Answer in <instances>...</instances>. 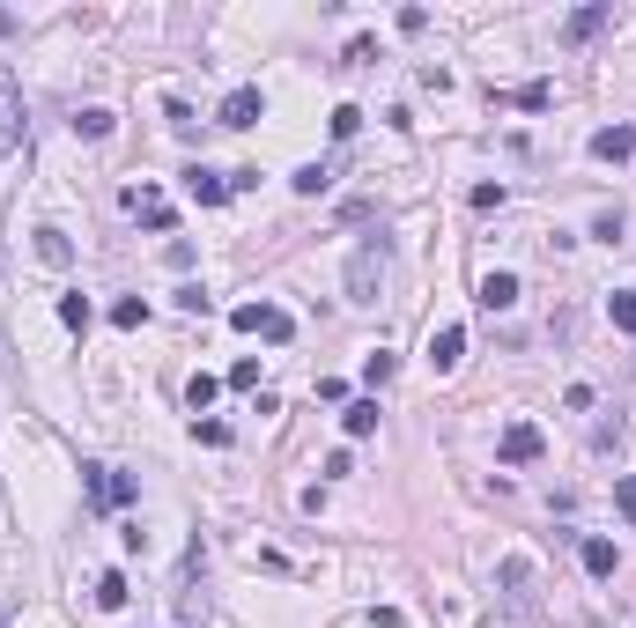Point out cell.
Here are the masks:
<instances>
[{"instance_id": "5bb4252c", "label": "cell", "mask_w": 636, "mask_h": 628, "mask_svg": "<svg viewBox=\"0 0 636 628\" xmlns=\"http://www.w3.org/2000/svg\"><path fill=\"white\" fill-rule=\"evenodd\" d=\"M607 23H614V8H607V0H592V8H577L563 23V37H570V45H585V37H600Z\"/></svg>"}, {"instance_id": "30bf717a", "label": "cell", "mask_w": 636, "mask_h": 628, "mask_svg": "<svg viewBox=\"0 0 636 628\" xmlns=\"http://www.w3.org/2000/svg\"><path fill=\"white\" fill-rule=\"evenodd\" d=\"M185 193H193L200 207H222V200H230V178L208 170V163H193V170H185Z\"/></svg>"}, {"instance_id": "9a60e30c", "label": "cell", "mask_w": 636, "mask_h": 628, "mask_svg": "<svg viewBox=\"0 0 636 628\" xmlns=\"http://www.w3.org/2000/svg\"><path fill=\"white\" fill-rule=\"evenodd\" d=\"M30 252L45 266H74V244H67V230H52V222H45V230H30Z\"/></svg>"}, {"instance_id": "7c38bea8", "label": "cell", "mask_w": 636, "mask_h": 628, "mask_svg": "<svg viewBox=\"0 0 636 628\" xmlns=\"http://www.w3.org/2000/svg\"><path fill=\"white\" fill-rule=\"evenodd\" d=\"M111 133H119V111H104V104L74 111V141H111Z\"/></svg>"}, {"instance_id": "e0dca14e", "label": "cell", "mask_w": 636, "mask_h": 628, "mask_svg": "<svg viewBox=\"0 0 636 628\" xmlns=\"http://www.w3.org/2000/svg\"><path fill=\"white\" fill-rule=\"evenodd\" d=\"M60 326L67 333H89V326H97V303H89V296H60Z\"/></svg>"}, {"instance_id": "4fadbf2b", "label": "cell", "mask_w": 636, "mask_h": 628, "mask_svg": "<svg viewBox=\"0 0 636 628\" xmlns=\"http://www.w3.org/2000/svg\"><path fill=\"white\" fill-rule=\"evenodd\" d=\"M577 555H585V577H614V569H622V547H614L607 532H592V540L577 547Z\"/></svg>"}, {"instance_id": "cb8c5ba5", "label": "cell", "mask_w": 636, "mask_h": 628, "mask_svg": "<svg viewBox=\"0 0 636 628\" xmlns=\"http://www.w3.org/2000/svg\"><path fill=\"white\" fill-rule=\"evenodd\" d=\"M289 185H296V193H326V185H333V170H326V163H304Z\"/></svg>"}, {"instance_id": "6da1fadb", "label": "cell", "mask_w": 636, "mask_h": 628, "mask_svg": "<svg viewBox=\"0 0 636 628\" xmlns=\"http://www.w3.org/2000/svg\"><path fill=\"white\" fill-rule=\"evenodd\" d=\"M385 274H392L385 237H363V244H355V259H348V303H378L385 296Z\"/></svg>"}, {"instance_id": "ffe728a7", "label": "cell", "mask_w": 636, "mask_h": 628, "mask_svg": "<svg viewBox=\"0 0 636 628\" xmlns=\"http://www.w3.org/2000/svg\"><path fill=\"white\" fill-rule=\"evenodd\" d=\"M215 392H222V385H215V377H208V370H200V377H193V385H185V407H193V422H200V414H208V407H215Z\"/></svg>"}, {"instance_id": "ac0fdd59", "label": "cell", "mask_w": 636, "mask_h": 628, "mask_svg": "<svg viewBox=\"0 0 636 628\" xmlns=\"http://www.w3.org/2000/svg\"><path fill=\"white\" fill-rule=\"evenodd\" d=\"M607 326L614 333H636V289H614L607 296Z\"/></svg>"}, {"instance_id": "8fae6325", "label": "cell", "mask_w": 636, "mask_h": 628, "mask_svg": "<svg viewBox=\"0 0 636 628\" xmlns=\"http://www.w3.org/2000/svg\"><path fill=\"white\" fill-rule=\"evenodd\" d=\"M592 156L600 163H629L636 156V126H600L592 133Z\"/></svg>"}, {"instance_id": "d6986e66", "label": "cell", "mask_w": 636, "mask_h": 628, "mask_svg": "<svg viewBox=\"0 0 636 628\" xmlns=\"http://www.w3.org/2000/svg\"><path fill=\"white\" fill-rule=\"evenodd\" d=\"M111 326H119V333H141L148 326V303L141 296H119V303H111Z\"/></svg>"}, {"instance_id": "8992f818", "label": "cell", "mask_w": 636, "mask_h": 628, "mask_svg": "<svg viewBox=\"0 0 636 628\" xmlns=\"http://www.w3.org/2000/svg\"><path fill=\"white\" fill-rule=\"evenodd\" d=\"M259 119H267V97H259V89H230L222 111H215V126H230V133H245V126H259Z\"/></svg>"}, {"instance_id": "7a4b0ae2", "label": "cell", "mask_w": 636, "mask_h": 628, "mask_svg": "<svg viewBox=\"0 0 636 628\" xmlns=\"http://www.w3.org/2000/svg\"><path fill=\"white\" fill-rule=\"evenodd\" d=\"M496 599L511 621H533V562L526 555H503L496 562Z\"/></svg>"}, {"instance_id": "d4e9b609", "label": "cell", "mask_w": 636, "mask_h": 628, "mask_svg": "<svg viewBox=\"0 0 636 628\" xmlns=\"http://www.w3.org/2000/svg\"><path fill=\"white\" fill-rule=\"evenodd\" d=\"M614 510L636 525V473H614Z\"/></svg>"}, {"instance_id": "4316f807", "label": "cell", "mask_w": 636, "mask_h": 628, "mask_svg": "<svg viewBox=\"0 0 636 628\" xmlns=\"http://www.w3.org/2000/svg\"><path fill=\"white\" fill-rule=\"evenodd\" d=\"M178 303H185V311H193V318H208V311H215V296L200 289V281H185V289H178Z\"/></svg>"}, {"instance_id": "ba28073f", "label": "cell", "mask_w": 636, "mask_h": 628, "mask_svg": "<svg viewBox=\"0 0 636 628\" xmlns=\"http://www.w3.org/2000/svg\"><path fill=\"white\" fill-rule=\"evenodd\" d=\"M23 148V97H15V82H0V163Z\"/></svg>"}, {"instance_id": "603a6c76", "label": "cell", "mask_w": 636, "mask_h": 628, "mask_svg": "<svg viewBox=\"0 0 636 628\" xmlns=\"http://www.w3.org/2000/svg\"><path fill=\"white\" fill-rule=\"evenodd\" d=\"M392 370H400V355H392V348H370V355H363V377H370V385H385Z\"/></svg>"}, {"instance_id": "3957f363", "label": "cell", "mask_w": 636, "mask_h": 628, "mask_svg": "<svg viewBox=\"0 0 636 628\" xmlns=\"http://www.w3.org/2000/svg\"><path fill=\"white\" fill-rule=\"evenodd\" d=\"M230 326H237V333H259V340H274V348H282V340L296 333V318L282 311V303H237Z\"/></svg>"}, {"instance_id": "5b68a950", "label": "cell", "mask_w": 636, "mask_h": 628, "mask_svg": "<svg viewBox=\"0 0 636 628\" xmlns=\"http://www.w3.org/2000/svg\"><path fill=\"white\" fill-rule=\"evenodd\" d=\"M540 451H548V436H540L533 422H503V436H496V459L503 466H533Z\"/></svg>"}, {"instance_id": "2e32d148", "label": "cell", "mask_w": 636, "mask_h": 628, "mask_svg": "<svg viewBox=\"0 0 636 628\" xmlns=\"http://www.w3.org/2000/svg\"><path fill=\"white\" fill-rule=\"evenodd\" d=\"M341 429L348 436H378V399H348V407H341Z\"/></svg>"}, {"instance_id": "9c48e42d", "label": "cell", "mask_w": 636, "mask_h": 628, "mask_svg": "<svg viewBox=\"0 0 636 628\" xmlns=\"http://www.w3.org/2000/svg\"><path fill=\"white\" fill-rule=\"evenodd\" d=\"M459 355H466V326H437L429 333V363H437V377H452Z\"/></svg>"}, {"instance_id": "52a82bcc", "label": "cell", "mask_w": 636, "mask_h": 628, "mask_svg": "<svg viewBox=\"0 0 636 628\" xmlns=\"http://www.w3.org/2000/svg\"><path fill=\"white\" fill-rule=\"evenodd\" d=\"M474 303H481V311H511V303H518V274H511V266H489V274H481V289H474Z\"/></svg>"}, {"instance_id": "277c9868", "label": "cell", "mask_w": 636, "mask_h": 628, "mask_svg": "<svg viewBox=\"0 0 636 628\" xmlns=\"http://www.w3.org/2000/svg\"><path fill=\"white\" fill-rule=\"evenodd\" d=\"M82 488H89V503H97V510H126L141 496L134 473H119V466H82Z\"/></svg>"}, {"instance_id": "7402d4cb", "label": "cell", "mask_w": 636, "mask_h": 628, "mask_svg": "<svg viewBox=\"0 0 636 628\" xmlns=\"http://www.w3.org/2000/svg\"><path fill=\"white\" fill-rule=\"evenodd\" d=\"M503 104H518V111H548V104H555V89H548V82H526V89H511Z\"/></svg>"}, {"instance_id": "484cf974", "label": "cell", "mask_w": 636, "mask_h": 628, "mask_svg": "<svg viewBox=\"0 0 636 628\" xmlns=\"http://www.w3.org/2000/svg\"><path fill=\"white\" fill-rule=\"evenodd\" d=\"M355 126H363V111H355V104H333V141H355Z\"/></svg>"}, {"instance_id": "44dd1931", "label": "cell", "mask_w": 636, "mask_h": 628, "mask_svg": "<svg viewBox=\"0 0 636 628\" xmlns=\"http://www.w3.org/2000/svg\"><path fill=\"white\" fill-rule=\"evenodd\" d=\"M97 606H104V614H119V606H126V577H119V569H104V577H97Z\"/></svg>"}]
</instances>
